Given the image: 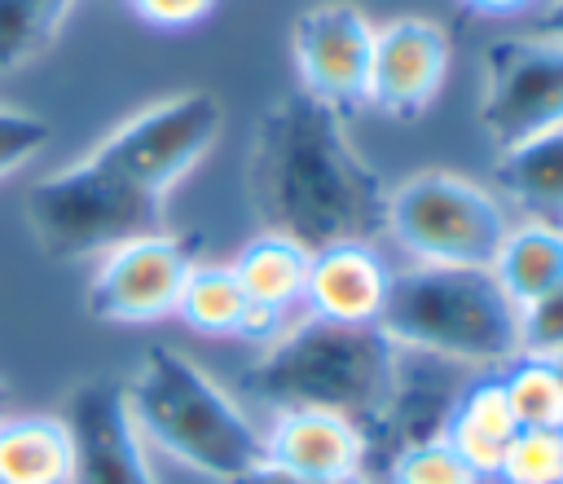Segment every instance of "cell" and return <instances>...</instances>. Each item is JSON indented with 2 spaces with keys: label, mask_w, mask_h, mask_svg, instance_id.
I'll list each match as a JSON object with an SVG mask.
<instances>
[{
  "label": "cell",
  "mask_w": 563,
  "mask_h": 484,
  "mask_svg": "<svg viewBox=\"0 0 563 484\" xmlns=\"http://www.w3.org/2000/svg\"><path fill=\"white\" fill-rule=\"evenodd\" d=\"M220 132L224 106L207 88L150 101L110 128L92 154L26 189L22 211L35 246L57 264H75L128 238L158 233L167 194L211 154Z\"/></svg>",
  "instance_id": "cell-1"
},
{
  "label": "cell",
  "mask_w": 563,
  "mask_h": 484,
  "mask_svg": "<svg viewBox=\"0 0 563 484\" xmlns=\"http://www.w3.org/2000/svg\"><path fill=\"white\" fill-rule=\"evenodd\" d=\"M242 185L264 233H282L308 251L387 233L391 189L347 136L343 114L303 88L268 101L255 119Z\"/></svg>",
  "instance_id": "cell-2"
},
{
  "label": "cell",
  "mask_w": 563,
  "mask_h": 484,
  "mask_svg": "<svg viewBox=\"0 0 563 484\" xmlns=\"http://www.w3.org/2000/svg\"><path fill=\"white\" fill-rule=\"evenodd\" d=\"M396 365L400 348L378 326L308 317L264 343L242 387L268 409H330L369 440L391 405Z\"/></svg>",
  "instance_id": "cell-3"
},
{
  "label": "cell",
  "mask_w": 563,
  "mask_h": 484,
  "mask_svg": "<svg viewBox=\"0 0 563 484\" xmlns=\"http://www.w3.org/2000/svg\"><path fill=\"white\" fill-rule=\"evenodd\" d=\"M123 392H128V409L141 440L158 444L189 471L229 484L264 462L260 427L185 352L163 343L145 348Z\"/></svg>",
  "instance_id": "cell-4"
},
{
  "label": "cell",
  "mask_w": 563,
  "mask_h": 484,
  "mask_svg": "<svg viewBox=\"0 0 563 484\" xmlns=\"http://www.w3.org/2000/svg\"><path fill=\"white\" fill-rule=\"evenodd\" d=\"M378 330L396 348L457 365H506L519 356V308L493 268L475 264H409L391 273Z\"/></svg>",
  "instance_id": "cell-5"
},
{
  "label": "cell",
  "mask_w": 563,
  "mask_h": 484,
  "mask_svg": "<svg viewBox=\"0 0 563 484\" xmlns=\"http://www.w3.org/2000/svg\"><path fill=\"white\" fill-rule=\"evenodd\" d=\"M501 198L449 167H427L387 194V233L413 264H475L488 268L506 238Z\"/></svg>",
  "instance_id": "cell-6"
},
{
  "label": "cell",
  "mask_w": 563,
  "mask_h": 484,
  "mask_svg": "<svg viewBox=\"0 0 563 484\" xmlns=\"http://www.w3.org/2000/svg\"><path fill=\"white\" fill-rule=\"evenodd\" d=\"M479 62V128L497 150L563 123V40L532 31L497 35L484 44Z\"/></svg>",
  "instance_id": "cell-7"
},
{
  "label": "cell",
  "mask_w": 563,
  "mask_h": 484,
  "mask_svg": "<svg viewBox=\"0 0 563 484\" xmlns=\"http://www.w3.org/2000/svg\"><path fill=\"white\" fill-rule=\"evenodd\" d=\"M198 264L194 238L180 233H141L97 255L84 304L97 321L110 326H145L176 317L180 286Z\"/></svg>",
  "instance_id": "cell-8"
},
{
  "label": "cell",
  "mask_w": 563,
  "mask_h": 484,
  "mask_svg": "<svg viewBox=\"0 0 563 484\" xmlns=\"http://www.w3.org/2000/svg\"><path fill=\"white\" fill-rule=\"evenodd\" d=\"M290 57L299 70V88L330 110L347 114L365 106L369 57H374V22L352 0L308 4L290 22Z\"/></svg>",
  "instance_id": "cell-9"
},
{
  "label": "cell",
  "mask_w": 563,
  "mask_h": 484,
  "mask_svg": "<svg viewBox=\"0 0 563 484\" xmlns=\"http://www.w3.org/2000/svg\"><path fill=\"white\" fill-rule=\"evenodd\" d=\"M62 422L70 436V484H158L123 378H84L66 396Z\"/></svg>",
  "instance_id": "cell-10"
},
{
  "label": "cell",
  "mask_w": 563,
  "mask_h": 484,
  "mask_svg": "<svg viewBox=\"0 0 563 484\" xmlns=\"http://www.w3.org/2000/svg\"><path fill=\"white\" fill-rule=\"evenodd\" d=\"M449 57H453L449 31L431 18H391L374 26L365 106L400 123L427 114L449 79Z\"/></svg>",
  "instance_id": "cell-11"
},
{
  "label": "cell",
  "mask_w": 563,
  "mask_h": 484,
  "mask_svg": "<svg viewBox=\"0 0 563 484\" xmlns=\"http://www.w3.org/2000/svg\"><path fill=\"white\" fill-rule=\"evenodd\" d=\"M264 462L303 480L365 475V436L330 409H277L264 436Z\"/></svg>",
  "instance_id": "cell-12"
},
{
  "label": "cell",
  "mask_w": 563,
  "mask_h": 484,
  "mask_svg": "<svg viewBox=\"0 0 563 484\" xmlns=\"http://www.w3.org/2000/svg\"><path fill=\"white\" fill-rule=\"evenodd\" d=\"M387 286H391V268L369 242H334L312 251L303 304L312 308V317L378 326Z\"/></svg>",
  "instance_id": "cell-13"
},
{
  "label": "cell",
  "mask_w": 563,
  "mask_h": 484,
  "mask_svg": "<svg viewBox=\"0 0 563 484\" xmlns=\"http://www.w3.org/2000/svg\"><path fill=\"white\" fill-rule=\"evenodd\" d=\"M308 260H312L308 246H299V242H290V238H282V233H260V238H251V242L238 251V260H233L229 268H233L238 286H242L246 304H251L264 321H273V326L282 330V317L303 304V290H308Z\"/></svg>",
  "instance_id": "cell-14"
},
{
  "label": "cell",
  "mask_w": 563,
  "mask_h": 484,
  "mask_svg": "<svg viewBox=\"0 0 563 484\" xmlns=\"http://www.w3.org/2000/svg\"><path fill=\"white\" fill-rule=\"evenodd\" d=\"M176 317L198 330V334H211V339H251V343H268L273 334H282L273 321H264L229 264H194L185 286H180V299H176Z\"/></svg>",
  "instance_id": "cell-15"
},
{
  "label": "cell",
  "mask_w": 563,
  "mask_h": 484,
  "mask_svg": "<svg viewBox=\"0 0 563 484\" xmlns=\"http://www.w3.org/2000/svg\"><path fill=\"white\" fill-rule=\"evenodd\" d=\"M515 431H519V422L506 405V392H501L497 374H488V378H475V383L462 387V396L453 405V418L444 427V440L453 444V453L479 480H493L497 462H501V449L510 444Z\"/></svg>",
  "instance_id": "cell-16"
},
{
  "label": "cell",
  "mask_w": 563,
  "mask_h": 484,
  "mask_svg": "<svg viewBox=\"0 0 563 484\" xmlns=\"http://www.w3.org/2000/svg\"><path fill=\"white\" fill-rule=\"evenodd\" d=\"M493 185L537 216H563V123L501 145L493 158Z\"/></svg>",
  "instance_id": "cell-17"
},
{
  "label": "cell",
  "mask_w": 563,
  "mask_h": 484,
  "mask_svg": "<svg viewBox=\"0 0 563 484\" xmlns=\"http://www.w3.org/2000/svg\"><path fill=\"white\" fill-rule=\"evenodd\" d=\"M0 484H70V436L53 414L0 418Z\"/></svg>",
  "instance_id": "cell-18"
},
{
  "label": "cell",
  "mask_w": 563,
  "mask_h": 484,
  "mask_svg": "<svg viewBox=\"0 0 563 484\" xmlns=\"http://www.w3.org/2000/svg\"><path fill=\"white\" fill-rule=\"evenodd\" d=\"M488 268L515 308L532 304L537 295H545L563 282V229L541 220V216L510 224Z\"/></svg>",
  "instance_id": "cell-19"
},
{
  "label": "cell",
  "mask_w": 563,
  "mask_h": 484,
  "mask_svg": "<svg viewBox=\"0 0 563 484\" xmlns=\"http://www.w3.org/2000/svg\"><path fill=\"white\" fill-rule=\"evenodd\" d=\"M506 405L515 414L519 427L532 431H563V383L554 378L550 361L537 352H519L506 361V370L497 374Z\"/></svg>",
  "instance_id": "cell-20"
},
{
  "label": "cell",
  "mask_w": 563,
  "mask_h": 484,
  "mask_svg": "<svg viewBox=\"0 0 563 484\" xmlns=\"http://www.w3.org/2000/svg\"><path fill=\"white\" fill-rule=\"evenodd\" d=\"M70 9L75 0H0V79L40 57Z\"/></svg>",
  "instance_id": "cell-21"
},
{
  "label": "cell",
  "mask_w": 563,
  "mask_h": 484,
  "mask_svg": "<svg viewBox=\"0 0 563 484\" xmlns=\"http://www.w3.org/2000/svg\"><path fill=\"white\" fill-rule=\"evenodd\" d=\"M497 484H563V431L519 427L497 462Z\"/></svg>",
  "instance_id": "cell-22"
},
{
  "label": "cell",
  "mask_w": 563,
  "mask_h": 484,
  "mask_svg": "<svg viewBox=\"0 0 563 484\" xmlns=\"http://www.w3.org/2000/svg\"><path fill=\"white\" fill-rule=\"evenodd\" d=\"M387 484H479V475L440 436V440H422V444L400 449L387 462Z\"/></svg>",
  "instance_id": "cell-23"
},
{
  "label": "cell",
  "mask_w": 563,
  "mask_h": 484,
  "mask_svg": "<svg viewBox=\"0 0 563 484\" xmlns=\"http://www.w3.org/2000/svg\"><path fill=\"white\" fill-rule=\"evenodd\" d=\"M48 145H53V123L48 119H40L31 110L0 106V180L31 167Z\"/></svg>",
  "instance_id": "cell-24"
},
{
  "label": "cell",
  "mask_w": 563,
  "mask_h": 484,
  "mask_svg": "<svg viewBox=\"0 0 563 484\" xmlns=\"http://www.w3.org/2000/svg\"><path fill=\"white\" fill-rule=\"evenodd\" d=\"M563 348V282L519 308V352H559Z\"/></svg>",
  "instance_id": "cell-25"
},
{
  "label": "cell",
  "mask_w": 563,
  "mask_h": 484,
  "mask_svg": "<svg viewBox=\"0 0 563 484\" xmlns=\"http://www.w3.org/2000/svg\"><path fill=\"white\" fill-rule=\"evenodd\" d=\"M220 0H128V9L154 31H189L216 13Z\"/></svg>",
  "instance_id": "cell-26"
},
{
  "label": "cell",
  "mask_w": 563,
  "mask_h": 484,
  "mask_svg": "<svg viewBox=\"0 0 563 484\" xmlns=\"http://www.w3.org/2000/svg\"><path fill=\"white\" fill-rule=\"evenodd\" d=\"M229 484H378V480H369V475H343V480H303V475H290V471H277V466L260 462V466H251L246 475H238V480H229Z\"/></svg>",
  "instance_id": "cell-27"
},
{
  "label": "cell",
  "mask_w": 563,
  "mask_h": 484,
  "mask_svg": "<svg viewBox=\"0 0 563 484\" xmlns=\"http://www.w3.org/2000/svg\"><path fill=\"white\" fill-rule=\"evenodd\" d=\"M528 31L545 35V40H563V0H541L528 13Z\"/></svg>",
  "instance_id": "cell-28"
},
{
  "label": "cell",
  "mask_w": 563,
  "mask_h": 484,
  "mask_svg": "<svg viewBox=\"0 0 563 484\" xmlns=\"http://www.w3.org/2000/svg\"><path fill=\"white\" fill-rule=\"evenodd\" d=\"M466 9H475V13H488V18H510V13H528V9H537L541 0H462Z\"/></svg>",
  "instance_id": "cell-29"
},
{
  "label": "cell",
  "mask_w": 563,
  "mask_h": 484,
  "mask_svg": "<svg viewBox=\"0 0 563 484\" xmlns=\"http://www.w3.org/2000/svg\"><path fill=\"white\" fill-rule=\"evenodd\" d=\"M545 361H550V370H554V378L563 383V348H559V352H545Z\"/></svg>",
  "instance_id": "cell-30"
},
{
  "label": "cell",
  "mask_w": 563,
  "mask_h": 484,
  "mask_svg": "<svg viewBox=\"0 0 563 484\" xmlns=\"http://www.w3.org/2000/svg\"><path fill=\"white\" fill-rule=\"evenodd\" d=\"M9 414V387H4V378H0V418Z\"/></svg>",
  "instance_id": "cell-31"
}]
</instances>
